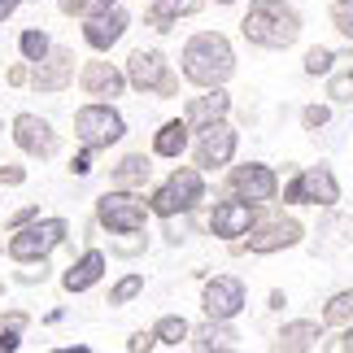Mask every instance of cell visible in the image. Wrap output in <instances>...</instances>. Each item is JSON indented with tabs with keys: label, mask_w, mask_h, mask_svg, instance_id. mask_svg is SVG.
<instances>
[{
	"label": "cell",
	"mask_w": 353,
	"mask_h": 353,
	"mask_svg": "<svg viewBox=\"0 0 353 353\" xmlns=\"http://www.w3.org/2000/svg\"><path fill=\"white\" fill-rule=\"evenodd\" d=\"M192 153H196V166H201V170H223V166H232V157H236V127H232L227 118L201 122Z\"/></svg>",
	"instance_id": "9c48e42d"
},
{
	"label": "cell",
	"mask_w": 353,
	"mask_h": 353,
	"mask_svg": "<svg viewBox=\"0 0 353 353\" xmlns=\"http://www.w3.org/2000/svg\"><path fill=\"white\" fill-rule=\"evenodd\" d=\"M319 341H323V327H319V323L296 319V323H283V327H279L275 349H283V353H305V349H319Z\"/></svg>",
	"instance_id": "ffe728a7"
},
{
	"label": "cell",
	"mask_w": 353,
	"mask_h": 353,
	"mask_svg": "<svg viewBox=\"0 0 353 353\" xmlns=\"http://www.w3.org/2000/svg\"><path fill=\"white\" fill-rule=\"evenodd\" d=\"M0 183H5V188H18V183H26V170L13 166V161H5V166H0Z\"/></svg>",
	"instance_id": "f35d334b"
},
{
	"label": "cell",
	"mask_w": 353,
	"mask_h": 353,
	"mask_svg": "<svg viewBox=\"0 0 353 353\" xmlns=\"http://www.w3.org/2000/svg\"><path fill=\"white\" fill-rule=\"evenodd\" d=\"M13 144H18L26 157L44 161V157L57 153V131H52V122L39 118V114H18L13 118Z\"/></svg>",
	"instance_id": "4fadbf2b"
},
{
	"label": "cell",
	"mask_w": 353,
	"mask_h": 353,
	"mask_svg": "<svg viewBox=\"0 0 353 353\" xmlns=\"http://www.w3.org/2000/svg\"><path fill=\"white\" fill-rule=\"evenodd\" d=\"M201 310H205V319H227L232 323L244 310V283L236 275H214L205 283V292H201Z\"/></svg>",
	"instance_id": "9a60e30c"
},
{
	"label": "cell",
	"mask_w": 353,
	"mask_h": 353,
	"mask_svg": "<svg viewBox=\"0 0 353 353\" xmlns=\"http://www.w3.org/2000/svg\"><path fill=\"white\" fill-rule=\"evenodd\" d=\"M188 236H192V227H188V214H174V219H166V240H170V244H183Z\"/></svg>",
	"instance_id": "d590c367"
},
{
	"label": "cell",
	"mask_w": 353,
	"mask_h": 353,
	"mask_svg": "<svg viewBox=\"0 0 353 353\" xmlns=\"http://www.w3.org/2000/svg\"><path fill=\"white\" fill-rule=\"evenodd\" d=\"M179 70L192 88H223L236 74V48L223 31H201L183 44Z\"/></svg>",
	"instance_id": "6da1fadb"
},
{
	"label": "cell",
	"mask_w": 353,
	"mask_h": 353,
	"mask_svg": "<svg viewBox=\"0 0 353 353\" xmlns=\"http://www.w3.org/2000/svg\"><path fill=\"white\" fill-rule=\"evenodd\" d=\"M110 5H118V0H61V13H79V18H88V13H101V9H110Z\"/></svg>",
	"instance_id": "836d02e7"
},
{
	"label": "cell",
	"mask_w": 353,
	"mask_h": 353,
	"mask_svg": "<svg viewBox=\"0 0 353 353\" xmlns=\"http://www.w3.org/2000/svg\"><path fill=\"white\" fill-rule=\"evenodd\" d=\"M127 83L135 92H153V97L170 101L174 92H179V74L170 70V61H166L161 48H135L127 57Z\"/></svg>",
	"instance_id": "5b68a950"
},
{
	"label": "cell",
	"mask_w": 353,
	"mask_h": 353,
	"mask_svg": "<svg viewBox=\"0 0 353 353\" xmlns=\"http://www.w3.org/2000/svg\"><path fill=\"white\" fill-rule=\"evenodd\" d=\"M257 227V205L253 201H244V196H232V201H219L210 214V232L219 236V240H240V236H249Z\"/></svg>",
	"instance_id": "8fae6325"
},
{
	"label": "cell",
	"mask_w": 353,
	"mask_h": 353,
	"mask_svg": "<svg viewBox=\"0 0 353 353\" xmlns=\"http://www.w3.org/2000/svg\"><path fill=\"white\" fill-rule=\"evenodd\" d=\"M153 345H157V336H153V332H135L131 341H127V349H131V353H148Z\"/></svg>",
	"instance_id": "ab89813d"
},
{
	"label": "cell",
	"mask_w": 353,
	"mask_h": 353,
	"mask_svg": "<svg viewBox=\"0 0 353 353\" xmlns=\"http://www.w3.org/2000/svg\"><path fill=\"white\" fill-rule=\"evenodd\" d=\"M26 323H31V314H26V310H9V314L0 319V353H13V349L22 345Z\"/></svg>",
	"instance_id": "484cf974"
},
{
	"label": "cell",
	"mask_w": 353,
	"mask_h": 353,
	"mask_svg": "<svg viewBox=\"0 0 353 353\" xmlns=\"http://www.w3.org/2000/svg\"><path fill=\"white\" fill-rule=\"evenodd\" d=\"M97 223L105 232H144L148 227V201H140L131 188H110L105 196H97Z\"/></svg>",
	"instance_id": "52a82bcc"
},
{
	"label": "cell",
	"mask_w": 353,
	"mask_h": 353,
	"mask_svg": "<svg viewBox=\"0 0 353 353\" xmlns=\"http://www.w3.org/2000/svg\"><path fill=\"white\" fill-rule=\"evenodd\" d=\"M301 240H305V227L296 223V219H270V223L253 227V232L244 236V249L257 253V257H266V253L292 249V244H301Z\"/></svg>",
	"instance_id": "7c38bea8"
},
{
	"label": "cell",
	"mask_w": 353,
	"mask_h": 353,
	"mask_svg": "<svg viewBox=\"0 0 353 353\" xmlns=\"http://www.w3.org/2000/svg\"><path fill=\"white\" fill-rule=\"evenodd\" d=\"M44 279H48V257H44V262H22L18 283H44Z\"/></svg>",
	"instance_id": "8d00e7d4"
},
{
	"label": "cell",
	"mask_w": 353,
	"mask_h": 353,
	"mask_svg": "<svg viewBox=\"0 0 353 353\" xmlns=\"http://www.w3.org/2000/svg\"><path fill=\"white\" fill-rule=\"evenodd\" d=\"M201 9H205V0H157L153 13H148V22H153V31H170L179 18H192Z\"/></svg>",
	"instance_id": "7402d4cb"
},
{
	"label": "cell",
	"mask_w": 353,
	"mask_h": 353,
	"mask_svg": "<svg viewBox=\"0 0 353 353\" xmlns=\"http://www.w3.org/2000/svg\"><path fill=\"white\" fill-rule=\"evenodd\" d=\"M70 236V223L65 219H31V223H22V227H13V236H9V257L13 262H44V257L57 249V244Z\"/></svg>",
	"instance_id": "277c9868"
},
{
	"label": "cell",
	"mask_w": 353,
	"mask_h": 353,
	"mask_svg": "<svg viewBox=\"0 0 353 353\" xmlns=\"http://www.w3.org/2000/svg\"><path fill=\"white\" fill-rule=\"evenodd\" d=\"M5 79H9L13 88H22V83H31V70H26V65H9V74H5Z\"/></svg>",
	"instance_id": "60d3db41"
},
{
	"label": "cell",
	"mask_w": 353,
	"mask_h": 353,
	"mask_svg": "<svg viewBox=\"0 0 353 353\" xmlns=\"http://www.w3.org/2000/svg\"><path fill=\"white\" fill-rule=\"evenodd\" d=\"M31 219H39V205H26V210H18L9 219V227H22V223H31Z\"/></svg>",
	"instance_id": "b9f144b4"
},
{
	"label": "cell",
	"mask_w": 353,
	"mask_h": 353,
	"mask_svg": "<svg viewBox=\"0 0 353 353\" xmlns=\"http://www.w3.org/2000/svg\"><path fill=\"white\" fill-rule=\"evenodd\" d=\"M232 114V97H227L223 88H205V97H192L188 101V122L192 127H201V122H214V118H227Z\"/></svg>",
	"instance_id": "44dd1931"
},
{
	"label": "cell",
	"mask_w": 353,
	"mask_h": 353,
	"mask_svg": "<svg viewBox=\"0 0 353 353\" xmlns=\"http://www.w3.org/2000/svg\"><path fill=\"white\" fill-rule=\"evenodd\" d=\"M74 135L88 148H110L127 135V122L114 110V101H92V105H79L74 110Z\"/></svg>",
	"instance_id": "8992f818"
},
{
	"label": "cell",
	"mask_w": 353,
	"mask_h": 353,
	"mask_svg": "<svg viewBox=\"0 0 353 353\" xmlns=\"http://www.w3.org/2000/svg\"><path fill=\"white\" fill-rule=\"evenodd\" d=\"M153 336H157V345L179 349L183 341H192V327H188V319H183V314H161V319H157V327H153Z\"/></svg>",
	"instance_id": "d4e9b609"
},
{
	"label": "cell",
	"mask_w": 353,
	"mask_h": 353,
	"mask_svg": "<svg viewBox=\"0 0 353 353\" xmlns=\"http://www.w3.org/2000/svg\"><path fill=\"white\" fill-rule=\"evenodd\" d=\"M18 5H22V0H0V22L13 18V13H18Z\"/></svg>",
	"instance_id": "ee69618b"
},
{
	"label": "cell",
	"mask_w": 353,
	"mask_h": 353,
	"mask_svg": "<svg viewBox=\"0 0 353 353\" xmlns=\"http://www.w3.org/2000/svg\"><path fill=\"white\" fill-rule=\"evenodd\" d=\"M92 153H97V148H79V153L70 157V174H79V179H88V174H92Z\"/></svg>",
	"instance_id": "74e56055"
},
{
	"label": "cell",
	"mask_w": 353,
	"mask_h": 353,
	"mask_svg": "<svg viewBox=\"0 0 353 353\" xmlns=\"http://www.w3.org/2000/svg\"><path fill=\"white\" fill-rule=\"evenodd\" d=\"M192 122L188 118H170V122H161L157 127V135H153V153L157 157H170V161H179L183 153H188V144H192Z\"/></svg>",
	"instance_id": "d6986e66"
},
{
	"label": "cell",
	"mask_w": 353,
	"mask_h": 353,
	"mask_svg": "<svg viewBox=\"0 0 353 353\" xmlns=\"http://www.w3.org/2000/svg\"><path fill=\"white\" fill-rule=\"evenodd\" d=\"M236 341H240V336L232 332V323H227V319H210L205 327L192 332V349H201V353H210V349H236Z\"/></svg>",
	"instance_id": "603a6c76"
},
{
	"label": "cell",
	"mask_w": 353,
	"mask_h": 353,
	"mask_svg": "<svg viewBox=\"0 0 353 353\" xmlns=\"http://www.w3.org/2000/svg\"><path fill=\"white\" fill-rule=\"evenodd\" d=\"M327 349H341V353H353V327H349V332L341 336V341H332Z\"/></svg>",
	"instance_id": "7bdbcfd3"
},
{
	"label": "cell",
	"mask_w": 353,
	"mask_h": 353,
	"mask_svg": "<svg viewBox=\"0 0 353 353\" xmlns=\"http://www.w3.org/2000/svg\"><path fill=\"white\" fill-rule=\"evenodd\" d=\"M240 35L257 48L283 52L301 39V13H296L288 0H253L249 13L240 22Z\"/></svg>",
	"instance_id": "7a4b0ae2"
},
{
	"label": "cell",
	"mask_w": 353,
	"mask_h": 353,
	"mask_svg": "<svg viewBox=\"0 0 353 353\" xmlns=\"http://www.w3.org/2000/svg\"><path fill=\"white\" fill-rule=\"evenodd\" d=\"M336 70V52L332 48H323V44H314L305 52V74L310 79H319V74H332Z\"/></svg>",
	"instance_id": "f546056e"
},
{
	"label": "cell",
	"mask_w": 353,
	"mask_h": 353,
	"mask_svg": "<svg viewBox=\"0 0 353 353\" xmlns=\"http://www.w3.org/2000/svg\"><path fill=\"white\" fill-rule=\"evenodd\" d=\"M327 122H332V110H327V105H305V110H301V127H305V131H323Z\"/></svg>",
	"instance_id": "e575fe53"
},
{
	"label": "cell",
	"mask_w": 353,
	"mask_h": 353,
	"mask_svg": "<svg viewBox=\"0 0 353 353\" xmlns=\"http://www.w3.org/2000/svg\"><path fill=\"white\" fill-rule=\"evenodd\" d=\"M105 275V253L101 249H83V257L79 262H70V270L61 275V288L65 292H88V288H97Z\"/></svg>",
	"instance_id": "ac0fdd59"
},
{
	"label": "cell",
	"mask_w": 353,
	"mask_h": 353,
	"mask_svg": "<svg viewBox=\"0 0 353 353\" xmlns=\"http://www.w3.org/2000/svg\"><path fill=\"white\" fill-rule=\"evenodd\" d=\"M327 97H332L336 105H349V101H353V70L332 74V83H327Z\"/></svg>",
	"instance_id": "d6a6232c"
},
{
	"label": "cell",
	"mask_w": 353,
	"mask_h": 353,
	"mask_svg": "<svg viewBox=\"0 0 353 353\" xmlns=\"http://www.w3.org/2000/svg\"><path fill=\"white\" fill-rule=\"evenodd\" d=\"M79 88L97 101H118L127 92V70H118L114 61H88L79 70Z\"/></svg>",
	"instance_id": "2e32d148"
},
{
	"label": "cell",
	"mask_w": 353,
	"mask_h": 353,
	"mask_svg": "<svg viewBox=\"0 0 353 353\" xmlns=\"http://www.w3.org/2000/svg\"><path fill=\"white\" fill-rule=\"evenodd\" d=\"M110 249L122 253V257L144 253V232H114V236H110Z\"/></svg>",
	"instance_id": "4dcf8cb0"
},
{
	"label": "cell",
	"mask_w": 353,
	"mask_h": 353,
	"mask_svg": "<svg viewBox=\"0 0 353 353\" xmlns=\"http://www.w3.org/2000/svg\"><path fill=\"white\" fill-rule=\"evenodd\" d=\"M18 48H22V61H44L48 52H52V39H48V31H39V26H26V31L18 35Z\"/></svg>",
	"instance_id": "4316f807"
},
{
	"label": "cell",
	"mask_w": 353,
	"mask_h": 353,
	"mask_svg": "<svg viewBox=\"0 0 353 353\" xmlns=\"http://www.w3.org/2000/svg\"><path fill=\"white\" fill-rule=\"evenodd\" d=\"M232 196H244L253 205H266V201L279 196V179L266 161H244V166L232 170Z\"/></svg>",
	"instance_id": "30bf717a"
},
{
	"label": "cell",
	"mask_w": 353,
	"mask_h": 353,
	"mask_svg": "<svg viewBox=\"0 0 353 353\" xmlns=\"http://www.w3.org/2000/svg\"><path fill=\"white\" fill-rule=\"evenodd\" d=\"M332 26L345 39H353V0H332Z\"/></svg>",
	"instance_id": "1f68e13d"
},
{
	"label": "cell",
	"mask_w": 353,
	"mask_h": 353,
	"mask_svg": "<svg viewBox=\"0 0 353 353\" xmlns=\"http://www.w3.org/2000/svg\"><path fill=\"white\" fill-rule=\"evenodd\" d=\"M144 292V275L135 270V275H122L114 288H110V305H127V301H135V296Z\"/></svg>",
	"instance_id": "f1b7e54d"
},
{
	"label": "cell",
	"mask_w": 353,
	"mask_h": 353,
	"mask_svg": "<svg viewBox=\"0 0 353 353\" xmlns=\"http://www.w3.org/2000/svg\"><path fill=\"white\" fill-rule=\"evenodd\" d=\"M283 201H288V205H323V210H332L336 201H341V179H336L332 166H305L288 188H283Z\"/></svg>",
	"instance_id": "ba28073f"
},
{
	"label": "cell",
	"mask_w": 353,
	"mask_h": 353,
	"mask_svg": "<svg viewBox=\"0 0 353 353\" xmlns=\"http://www.w3.org/2000/svg\"><path fill=\"white\" fill-rule=\"evenodd\" d=\"M201 201H205V174H201V166H179L153 196H148V214L174 219V214H192Z\"/></svg>",
	"instance_id": "3957f363"
},
{
	"label": "cell",
	"mask_w": 353,
	"mask_h": 353,
	"mask_svg": "<svg viewBox=\"0 0 353 353\" xmlns=\"http://www.w3.org/2000/svg\"><path fill=\"white\" fill-rule=\"evenodd\" d=\"M214 5H236V0H214Z\"/></svg>",
	"instance_id": "f6af8a7d"
},
{
	"label": "cell",
	"mask_w": 353,
	"mask_h": 353,
	"mask_svg": "<svg viewBox=\"0 0 353 353\" xmlns=\"http://www.w3.org/2000/svg\"><path fill=\"white\" fill-rule=\"evenodd\" d=\"M323 323H327V327H349L353 323V288L336 292L332 301L323 305Z\"/></svg>",
	"instance_id": "83f0119b"
},
{
	"label": "cell",
	"mask_w": 353,
	"mask_h": 353,
	"mask_svg": "<svg viewBox=\"0 0 353 353\" xmlns=\"http://www.w3.org/2000/svg\"><path fill=\"white\" fill-rule=\"evenodd\" d=\"M74 79V52L70 48H52L44 61H35L31 70V88L35 92H65Z\"/></svg>",
	"instance_id": "e0dca14e"
},
{
	"label": "cell",
	"mask_w": 353,
	"mask_h": 353,
	"mask_svg": "<svg viewBox=\"0 0 353 353\" xmlns=\"http://www.w3.org/2000/svg\"><path fill=\"white\" fill-rule=\"evenodd\" d=\"M127 26H131V13L127 9H101V13H88L83 18V39H88V48L92 52H110L122 35H127Z\"/></svg>",
	"instance_id": "5bb4252c"
},
{
	"label": "cell",
	"mask_w": 353,
	"mask_h": 353,
	"mask_svg": "<svg viewBox=\"0 0 353 353\" xmlns=\"http://www.w3.org/2000/svg\"><path fill=\"white\" fill-rule=\"evenodd\" d=\"M148 174H153V161H148L144 153H127L114 166V188H144Z\"/></svg>",
	"instance_id": "cb8c5ba5"
}]
</instances>
